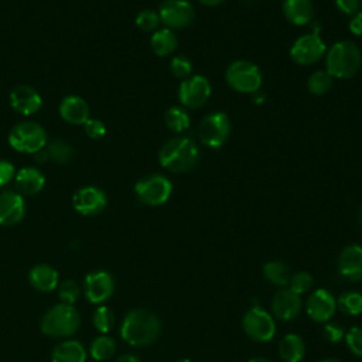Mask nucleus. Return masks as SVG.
<instances>
[{"instance_id":"nucleus-30","label":"nucleus","mask_w":362,"mask_h":362,"mask_svg":"<svg viewBox=\"0 0 362 362\" xmlns=\"http://www.w3.org/2000/svg\"><path fill=\"white\" fill-rule=\"evenodd\" d=\"M116 351V344L109 337H98L90 344V355L95 361H106L113 356Z\"/></svg>"},{"instance_id":"nucleus-11","label":"nucleus","mask_w":362,"mask_h":362,"mask_svg":"<svg viewBox=\"0 0 362 362\" xmlns=\"http://www.w3.org/2000/svg\"><path fill=\"white\" fill-rule=\"evenodd\" d=\"M211 83L202 75H191L180 83L178 99L182 106L197 109L204 106L211 96Z\"/></svg>"},{"instance_id":"nucleus-7","label":"nucleus","mask_w":362,"mask_h":362,"mask_svg":"<svg viewBox=\"0 0 362 362\" xmlns=\"http://www.w3.org/2000/svg\"><path fill=\"white\" fill-rule=\"evenodd\" d=\"M173 192L171 181L160 174H151L139 180L134 185L137 199L146 205L157 206L168 201Z\"/></svg>"},{"instance_id":"nucleus-8","label":"nucleus","mask_w":362,"mask_h":362,"mask_svg":"<svg viewBox=\"0 0 362 362\" xmlns=\"http://www.w3.org/2000/svg\"><path fill=\"white\" fill-rule=\"evenodd\" d=\"M199 141L211 148H218L225 144L230 133L229 117L223 112H212L206 115L198 126Z\"/></svg>"},{"instance_id":"nucleus-47","label":"nucleus","mask_w":362,"mask_h":362,"mask_svg":"<svg viewBox=\"0 0 362 362\" xmlns=\"http://www.w3.org/2000/svg\"><path fill=\"white\" fill-rule=\"evenodd\" d=\"M201 4L204 6H209V7H215V6H219L223 0H198Z\"/></svg>"},{"instance_id":"nucleus-38","label":"nucleus","mask_w":362,"mask_h":362,"mask_svg":"<svg viewBox=\"0 0 362 362\" xmlns=\"http://www.w3.org/2000/svg\"><path fill=\"white\" fill-rule=\"evenodd\" d=\"M345 342L348 349L362 358V327H352L345 332Z\"/></svg>"},{"instance_id":"nucleus-13","label":"nucleus","mask_w":362,"mask_h":362,"mask_svg":"<svg viewBox=\"0 0 362 362\" xmlns=\"http://www.w3.org/2000/svg\"><path fill=\"white\" fill-rule=\"evenodd\" d=\"M305 310L313 321L327 322L335 314L337 298L327 288H318L308 297Z\"/></svg>"},{"instance_id":"nucleus-19","label":"nucleus","mask_w":362,"mask_h":362,"mask_svg":"<svg viewBox=\"0 0 362 362\" xmlns=\"http://www.w3.org/2000/svg\"><path fill=\"white\" fill-rule=\"evenodd\" d=\"M24 199L18 192L4 191L0 194V225L10 226L24 216Z\"/></svg>"},{"instance_id":"nucleus-31","label":"nucleus","mask_w":362,"mask_h":362,"mask_svg":"<svg viewBox=\"0 0 362 362\" xmlns=\"http://www.w3.org/2000/svg\"><path fill=\"white\" fill-rule=\"evenodd\" d=\"M337 307L348 315H358L362 313V294L358 291L342 293L337 300Z\"/></svg>"},{"instance_id":"nucleus-32","label":"nucleus","mask_w":362,"mask_h":362,"mask_svg":"<svg viewBox=\"0 0 362 362\" xmlns=\"http://www.w3.org/2000/svg\"><path fill=\"white\" fill-rule=\"evenodd\" d=\"M47 153H48V157L58 163V164H65L68 161L72 160L74 157V148L71 144H68L66 141L64 140H54L48 144V148H47Z\"/></svg>"},{"instance_id":"nucleus-49","label":"nucleus","mask_w":362,"mask_h":362,"mask_svg":"<svg viewBox=\"0 0 362 362\" xmlns=\"http://www.w3.org/2000/svg\"><path fill=\"white\" fill-rule=\"evenodd\" d=\"M249 362H272V361H269L266 358H252Z\"/></svg>"},{"instance_id":"nucleus-23","label":"nucleus","mask_w":362,"mask_h":362,"mask_svg":"<svg viewBox=\"0 0 362 362\" xmlns=\"http://www.w3.org/2000/svg\"><path fill=\"white\" fill-rule=\"evenodd\" d=\"M279 355L283 362H301L305 355V344L298 334H287L279 344Z\"/></svg>"},{"instance_id":"nucleus-44","label":"nucleus","mask_w":362,"mask_h":362,"mask_svg":"<svg viewBox=\"0 0 362 362\" xmlns=\"http://www.w3.org/2000/svg\"><path fill=\"white\" fill-rule=\"evenodd\" d=\"M34 158H35V161H37V163H45L49 157H48L47 150H40V151L34 153Z\"/></svg>"},{"instance_id":"nucleus-53","label":"nucleus","mask_w":362,"mask_h":362,"mask_svg":"<svg viewBox=\"0 0 362 362\" xmlns=\"http://www.w3.org/2000/svg\"><path fill=\"white\" fill-rule=\"evenodd\" d=\"M89 362H98V361H95V359H93V361H89Z\"/></svg>"},{"instance_id":"nucleus-9","label":"nucleus","mask_w":362,"mask_h":362,"mask_svg":"<svg viewBox=\"0 0 362 362\" xmlns=\"http://www.w3.org/2000/svg\"><path fill=\"white\" fill-rule=\"evenodd\" d=\"M242 327L246 335L257 342H269L276 334L273 317L259 305H255L245 313Z\"/></svg>"},{"instance_id":"nucleus-4","label":"nucleus","mask_w":362,"mask_h":362,"mask_svg":"<svg viewBox=\"0 0 362 362\" xmlns=\"http://www.w3.org/2000/svg\"><path fill=\"white\" fill-rule=\"evenodd\" d=\"M79 327L78 311L68 304H58L52 307L41 321V331L48 337H69L76 332Z\"/></svg>"},{"instance_id":"nucleus-15","label":"nucleus","mask_w":362,"mask_h":362,"mask_svg":"<svg viewBox=\"0 0 362 362\" xmlns=\"http://www.w3.org/2000/svg\"><path fill=\"white\" fill-rule=\"evenodd\" d=\"M301 297L288 287L279 290L272 300L273 315L281 321L294 320L301 311Z\"/></svg>"},{"instance_id":"nucleus-48","label":"nucleus","mask_w":362,"mask_h":362,"mask_svg":"<svg viewBox=\"0 0 362 362\" xmlns=\"http://www.w3.org/2000/svg\"><path fill=\"white\" fill-rule=\"evenodd\" d=\"M245 6H253V4H256L259 0H240Z\"/></svg>"},{"instance_id":"nucleus-1","label":"nucleus","mask_w":362,"mask_h":362,"mask_svg":"<svg viewBox=\"0 0 362 362\" xmlns=\"http://www.w3.org/2000/svg\"><path fill=\"white\" fill-rule=\"evenodd\" d=\"M160 327L158 318L151 311L137 308L126 314L122 322L120 335L133 346H144L154 342L160 334Z\"/></svg>"},{"instance_id":"nucleus-10","label":"nucleus","mask_w":362,"mask_h":362,"mask_svg":"<svg viewBox=\"0 0 362 362\" xmlns=\"http://www.w3.org/2000/svg\"><path fill=\"white\" fill-rule=\"evenodd\" d=\"M327 52V47L324 41L321 40L320 34L308 33L301 37H298L291 48H290V57L297 65L308 66L315 62H318Z\"/></svg>"},{"instance_id":"nucleus-35","label":"nucleus","mask_w":362,"mask_h":362,"mask_svg":"<svg viewBox=\"0 0 362 362\" xmlns=\"http://www.w3.org/2000/svg\"><path fill=\"white\" fill-rule=\"evenodd\" d=\"M290 290H293L297 294L307 293L313 286V276L307 272H297L290 277Z\"/></svg>"},{"instance_id":"nucleus-39","label":"nucleus","mask_w":362,"mask_h":362,"mask_svg":"<svg viewBox=\"0 0 362 362\" xmlns=\"http://www.w3.org/2000/svg\"><path fill=\"white\" fill-rule=\"evenodd\" d=\"M322 334L325 337L327 341L332 342V344H338L344 339L345 337V329L344 327L337 322V321H327V324L324 325V329H322Z\"/></svg>"},{"instance_id":"nucleus-26","label":"nucleus","mask_w":362,"mask_h":362,"mask_svg":"<svg viewBox=\"0 0 362 362\" xmlns=\"http://www.w3.org/2000/svg\"><path fill=\"white\" fill-rule=\"evenodd\" d=\"M151 48L158 57H167L177 48V37L170 28H158L151 35Z\"/></svg>"},{"instance_id":"nucleus-40","label":"nucleus","mask_w":362,"mask_h":362,"mask_svg":"<svg viewBox=\"0 0 362 362\" xmlns=\"http://www.w3.org/2000/svg\"><path fill=\"white\" fill-rule=\"evenodd\" d=\"M85 132L86 134L90 137V139H95V140H99L105 136L106 133V127L105 124L100 122V120H96V119H88L86 123H85Z\"/></svg>"},{"instance_id":"nucleus-46","label":"nucleus","mask_w":362,"mask_h":362,"mask_svg":"<svg viewBox=\"0 0 362 362\" xmlns=\"http://www.w3.org/2000/svg\"><path fill=\"white\" fill-rule=\"evenodd\" d=\"M116 362H140L139 358H136L134 355H130V354H126V355H122L116 359Z\"/></svg>"},{"instance_id":"nucleus-41","label":"nucleus","mask_w":362,"mask_h":362,"mask_svg":"<svg viewBox=\"0 0 362 362\" xmlns=\"http://www.w3.org/2000/svg\"><path fill=\"white\" fill-rule=\"evenodd\" d=\"M335 6L338 10L344 14L354 16L355 13L359 11L361 7V0H335Z\"/></svg>"},{"instance_id":"nucleus-17","label":"nucleus","mask_w":362,"mask_h":362,"mask_svg":"<svg viewBox=\"0 0 362 362\" xmlns=\"http://www.w3.org/2000/svg\"><path fill=\"white\" fill-rule=\"evenodd\" d=\"M113 288V279L107 272H95L85 277V296L90 303H103L112 296Z\"/></svg>"},{"instance_id":"nucleus-2","label":"nucleus","mask_w":362,"mask_h":362,"mask_svg":"<svg viewBox=\"0 0 362 362\" xmlns=\"http://www.w3.org/2000/svg\"><path fill=\"white\" fill-rule=\"evenodd\" d=\"M199 160V150L195 141L187 136H178L167 143L158 151L161 167L171 173L189 171Z\"/></svg>"},{"instance_id":"nucleus-21","label":"nucleus","mask_w":362,"mask_h":362,"mask_svg":"<svg viewBox=\"0 0 362 362\" xmlns=\"http://www.w3.org/2000/svg\"><path fill=\"white\" fill-rule=\"evenodd\" d=\"M283 14L294 25H307L313 21L314 7L311 0H284Z\"/></svg>"},{"instance_id":"nucleus-6","label":"nucleus","mask_w":362,"mask_h":362,"mask_svg":"<svg viewBox=\"0 0 362 362\" xmlns=\"http://www.w3.org/2000/svg\"><path fill=\"white\" fill-rule=\"evenodd\" d=\"M47 134L44 129L34 122H23L14 126L8 134L10 146L21 153H37L44 148Z\"/></svg>"},{"instance_id":"nucleus-3","label":"nucleus","mask_w":362,"mask_h":362,"mask_svg":"<svg viewBox=\"0 0 362 362\" xmlns=\"http://www.w3.org/2000/svg\"><path fill=\"white\" fill-rule=\"evenodd\" d=\"M362 55L359 47L348 40L335 42L325 52V71L338 79H349L355 76L361 68Z\"/></svg>"},{"instance_id":"nucleus-50","label":"nucleus","mask_w":362,"mask_h":362,"mask_svg":"<svg viewBox=\"0 0 362 362\" xmlns=\"http://www.w3.org/2000/svg\"><path fill=\"white\" fill-rule=\"evenodd\" d=\"M320 362H341L339 359H335V358H327V359H322Z\"/></svg>"},{"instance_id":"nucleus-16","label":"nucleus","mask_w":362,"mask_h":362,"mask_svg":"<svg viewBox=\"0 0 362 362\" xmlns=\"http://www.w3.org/2000/svg\"><path fill=\"white\" fill-rule=\"evenodd\" d=\"M10 105L20 115L30 116L40 110L42 99L34 88L28 85H17L10 92Z\"/></svg>"},{"instance_id":"nucleus-22","label":"nucleus","mask_w":362,"mask_h":362,"mask_svg":"<svg viewBox=\"0 0 362 362\" xmlns=\"http://www.w3.org/2000/svg\"><path fill=\"white\" fill-rule=\"evenodd\" d=\"M14 182L20 195L21 194L34 195L42 189L45 184V178L40 170L33 167H25L14 175Z\"/></svg>"},{"instance_id":"nucleus-45","label":"nucleus","mask_w":362,"mask_h":362,"mask_svg":"<svg viewBox=\"0 0 362 362\" xmlns=\"http://www.w3.org/2000/svg\"><path fill=\"white\" fill-rule=\"evenodd\" d=\"M252 96H253L252 100H253L256 105H262V103L266 100V95H264L263 92H260V90L252 93Z\"/></svg>"},{"instance_id":"nucleus-29","label":"nucleus","mask_w":362,"mask_h":362,"mask_svg":"<svg viewBox=\"0 0 362 362\" xmlns=\"http://www.w3.org/2000/svg\"><path fill=\"white\" fill-rule=\"evenodd\" d=\"M331 86H332V76L325 69L315 71L307 79V89L310 93L315 96L327 93L331 89Z\"/></svg>"},{"instance_id":"nucleus-27","label":"nucleus","mask_w":362,"mask_h":362,"mask_svg":"<svg viewBox=\"0 0 362 362\" xmlns=\"http://www.w3.org/2000/svg\"><path fill=\"white\" fill-rule=\"evenodd\" d=\"M263 274L264 277L277 287H287L288 281H290V269L286 263L280 262V260H270L263 266Z\"/></svg>"},{"instance_id":"nucleus-42","label":"nucleus","mask_w":362,"mask_h":362,"mask_svg":"<svg viewBox=\"0 0 362 362\" xmlns=\"http://www.w3.org/2000/svg\"><path fill=\"white\" fill-rule=\"evenodd\" d=\"M14 177V167L10 161L0 160V187H4Z\"/></svg>"},{"instance_id":"nucleus-18","label":"nucleus","mask_w":362,"mask_h":362,"mask_svg":"<svg viewBox=\"0 0 362 362\" xmlns=\"http://www.w3.org/2000/svg\"><path fill=\"white\" fill-rule=\"evenodd\" d=\"M338 272L342 277L358 281L362 280V246L349 245L342 249L338 257Z\"/></svg>"},{"instance_id":"nucleus-24","label":"nucleus","mask_w":362,"mask_h":362,"mask_svg":"<svg viewBox=\"0 0 362 362\" xmlns=\"http://www.w3.org/2000/svg\"><path fill=\"white\" fill-rule=\"evenodd\" d=\"M30 283L40 291H51L57 287L58 274L55 269L48 264H37L30 270Z\"/></svg>"},{"instance_id":"nucleus-25","label":"nucleus","mask_w":362,"mask_h":362,"mask_svg":"<svg viewBox=\"0 0 362 362\" xmlns=\"http://www.w3.org/2000/svg\"><path fill=\"white\" fill-rule=\"evenodd\" d=\"M52 362H85L86 354L83 346L76 341H65L52 351Z\"/></svg>"},{"instance_id":"nucleus-36","label":"nucleus","mask_w":362,"mask_h":362,"mask_svg":"<svg viewBox=\"0 0 362 362\" xmlns=\"http://www.w3.org/2000/svg\"><path fill=\"white\" fill-rule=\"evenodd\" d=\"M79 293H81V288H79L78 283L74 280H65L64 283H61V286L58 288V296H59L61 301L68 305H72L78 300Z\"/></svg>"},{"instance_id":"nucleus-43","label":"nucleus","mask_w":362,"mask_h":362,"mask_svg":"<svg viewBox=\"0 0 362 362\" xmlns=\"http://www.w3.org/2000/svg\"><path fill=\"white\" fill-rule=\"evenodd\" d=\"M349 30L354 35H362V11L355 13L349 20Z\"/></svg>"},{"instance_id":"nucleus-37","label":"nucleus","mask_w":362,"mask_h":362,"mask_svg":"<svg viewBox=\"0 0 362 362\" xmlns=\"http://www.w3.org/2000/svg\"><path fill=\"white\" fill-rule=\"evenodd\" d=\"M170 71L175 78H181L185 79L188 76H191L192 72V64L191 61L184 57V55H177L171 59L170 62Z\"/></svg>"},{"instance_id":"nucleus-5","label":"nucleus","mask_w":362,"mask_h":362,"mask_svg":"<svg viewBox=\"0 0 362 362\" xmlns=\"http://www.w3.org/2000/svg\"><path fill=\"white\" fill-rule=\"evenodd\" d=\"M226 83L240 93H255L262 85V72L250 61H233L225 71Z\"/></svg>"},{"instance_id":"nucleus-52","label":"nucleus","mask_w":362,"mask_h":362,"mask_svg":"<svg viewBox=\"0 0 362 362\" xmlns=\"http://www.w3.org/2000/svg\"><path fill=\"white\" fill-rule=\"evenodd\" d=\"M177 362H191L189 359H187V358H184V359H178Z\"/></svg>"},{"instance_id":"nucleus-34","label":"nucleus","mask_w":362,"mask_h":362,"mask_svg":"<svg viewBox=\"0 0 362 362\" xmlns=\"http://www.w3.org/2000/svg\"><path fill=\"white\" fill-rule=\"evenodd\" d=\"M160 23H161L160 21V16L154 10H143L136 17V25L141 31H146V33L158 30V24Z\"/></svg>"},{"instance_id":"nucleus-51","label":"nucleus","mask_w":362,"mask_h":362,"mask_svg":"<svg viewBox=\"0 0 362 362\" xmlns=\"http://www.w3.org/2000/svg\"><path fill=\"white\" fill-rule=\"evenodd\" d=\"M359 223H361V226H362V209H361V212H359Z\"/></svg>"},{"instance_id":"nucleus-20","label":"nucleus","mask_w":362,"mask_h":362,"mask_svg":"<svg viewBox=\"0 0 362 362\" xmlns=\"http://www.w3.org/2000/svg\"><path fill=\"white\" fill-rule=\"evenodd\" d=\"M59 115L71 124H85L89 119V106L82 98L71 95L62 99L59 105Z\"/></svg>"},{"instance_id":"nucleus-33","label":"nucleus","mask_w":362,"mask_h":362,"mask_svg":"<svg viewBox=\"0 0 362 362\" xmlns=\"http://www.w3.org/2000/svg\"><path fill=\"white\" fill-rule=\"evenodd\" d=\"M115 324V317L110 308L102 305L93 313V325L100 332H109Z\"/></svg>"},{"instance_id":"nucleus-14","label":"nucleus","mask_w":362,"mask_h":362,"mask_svg":"<svg viewBox=\"0 0 362 362\" xmlns=\"http://www.w3.org/2000/svg\"><path fill=\"white\" fill-rule=\"evenodd\" d=\"M72 205L82 215H96L105 209L106 195L98 187H83L74 194Z\"/></svg>"},{"instance_id":"nucleus-28","label":"nucleus","mask_w":362,"mask_h":362,"mask_svg":"<svg viewBox=\"0 0 362 362\" xmlns=\"http://www.w3.org/2000/svg\"><path fill=\"white\" fill-rule=\"evenodd\" d=\"M164 123L170 130L175 133H181L189 127V115L184 107L171 106L164 113Z\"/></svg>"},{"instance_id":"nucleus-12","label":"nucleus","mask_w":362,"mask_h":362,"mask_svg":"<svg viewBox=\"0 0 362 362\" xmlns=\"http://www.w3.org/2000/svg\"><path fill=\"white\" fill-rule=\"evenodd\" d=\"M160 21L170 30L187 27L194 18V7L188 0H164L158 10Z\"/></svg>"}]
</instances>
